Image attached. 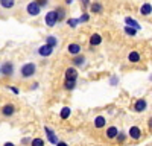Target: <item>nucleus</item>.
<instances>
[{
  "instance_id": "1",
  "label": "nucleus",
  "mask_w": 152,
  "mask_h": 146,
  "mask_svg": "<svg viewBox=\"0 0 152 146\" xmlns=\"http://www.w3.org/2000/svg\"><path fill=\"white\" fill-rule=\"evenodd\" d=\"M20 72H21V76H23V78H31V76L35 75L37 67H35L34 63H28V64H24V66L21 67Z\"/></svg>"
},
{
  "instance_id": "34",
  "label": "nucleus",
  "mask_w": 152,
  "mask_h": 146,
  "mask_svg": "<svg viewBox=\"0 0 152 146\" xmlns=\"http://www.w3.org/2000/svg\"><path fill=\"white\" fill-rule=\"evenodd\" d=\"M56 145H58V146H67V145H66V143H64V142H58V143H56Z\"/></svg>"
},
{
  "instance_id": "20",
  "label": "nucleus",
  "mask_w": 152,
  "mask_h": 146,
  "mask_svg": "<svg viewBox=\"0 0 152 146\" xmlns=\"http://www.w3.org/2000/svg\"><path fill=\"white\" fill-rule=\"evenodd\" d=\"M72 61H73V64H75V66H82V64H84V61H85V58L81 56V55H75V58H73Z\"/></svg>"
},
{
  "instance_id": "12",
  "label": "nucleus",
  "mask_w": 152,
  "mask_h": 146,
  "mask_svg": "<svg viewBox=\"0 0 152 146\" xmlns=\"http://www.w3.org/2000/svg\"><path fill=\"white\" fill-rule=\"evenodd\" d=\"M100 43H102V36H100L99 34H93L90 36V44L91 46H99Z\"/></svg>"
},
{
  "instance_id": "9",
  "label": "nucleus",
  "mask_w": 152,
  "mask_h": 146,
  "mask_svg": "<svg viewBox=\"0 0 152 146\" xmlns=\"http://www.w3.org/2000/svg\"><path fill=\"white\" fill-rule=\"evenodd\" d=\"M66 79H78V70H76V67H69L66 70Z\"/></svg>"
},
{
  "instance_id": "6",
  "label": "nucleus",
  "mask_w": 152,
  "mask_h": 146,
  "mask_svg": "<svg viewBox=\"0 0 152 146\" xmlns=\"http://www.w3.org/2000/svg\"><path fill=\"white\" fill-rule=\"evenodd\" d=\"M14 113H15V107L12 105V104H6V105H3V108H2V114H3V116L9 117V116H12Z\"/></svg>"
},
{
  "instance_id": "24",
  "label": "nucleus",
  "mask_w": 152,
  "mask_h": 146,
  "mask_svg": "<svg viewBox=\"0 0 152 146\" xmlns=\"http://www.w3.org/2000/svg\"><path fill=\"white\" fill-rule=\"evenodd\" d=\"M135 32H137V29L135 28H131V26H128V24H126L125 26V34H128V35H135Z\"/></svg>"
},
{
  "instance_id": "26",
  "label": "nucleus",
  "mask_w": 152,
  "mask_h": 146,
  "mask_svg": "<svg viewBox=\"0 0 152 146\" xmlns=\"http://www.w3.org/2000/svg\"><path fill=\"white\" fill-rule=\"evenodd\" d=\"M46 41H47V44H50L52 47H55V46H56V43H58L55 36H47V38H46Z\"/></svg>"
},
{
  "instance_id": "23",
  "label": "nucleus",
  "mask_w": 152,
  "mask_h": 146,
  "mask_svg": "<svg viewBox=\"0 0 152 146\" xmlns=\"http://www.w3.org/2000/svg\"><path fill=\"white\" fill-rule=\"evenodd\" d=\"M56 17H58V21H62V20H64V17H66V11L62 9V8H58L56 9Z\"/></svg>"
},
{
  "instance_id": "35",
  "label": "nucleus",
  "mask_w": 152,
  "mask_h": 146,
  "mask_svg": "<svg viewBox=\"0 0 152 146\" xmlns=\"http://www.w3.org/2000/svg\"><path fill=\"white\" fill-rule=\"evenodd\" d=\"M0 73H2V70H0Z\"/></svg>"
},
{
  "instance_id": "11",
  "label": "nucleus",
  "mask_w": 152,
  "mask_h": 146,
  "mask_svg": "<svg viewBox=\"0 0 152 146\" xmlns=\"http://www.w3.org/2000/svg\"><path fill=\"white\" fill-rule=\"evenodd\" d=\"M105 123H107V120H105V117H104V116H97V117L94 119V126H96L97 129L104 128V126H105Z\"/></svg>"
},
{
  "instance_id": "8",
  "label": "nucleus",
  "mask_w": 152,
  "mask_h": 146,
  "mask_svg": "<svg viewBox=\"0 0 152 146\" xmlns=\"http://www.w3.org/2000/svg\"><path fill=\"white\" fill-rule=\"evenodd\" d=\"M129 137L132 139V140H138L142 137V131H140V128L138 126H131V129H129Z\"/></svg>"
},
{
  "instance_id": "7",
  "label": "nucleus",
  "mask_w": 152,
  "mask_h": 146,
  "mask_svg": "<svg viewBox=\"0 0 152 146\" xmlns=\"http://www.w3.org/2000/svg\"><path fill=\"white\" fill-rule=\"evenodd\" d=\"M146 107H148V104H146V101H145V99H138V101L134 104V110H135L137 113H142V111H145Z\"/></svg>"
},
{
  "instance_id": "27",
  "label": "nucleus",
  "mask_w": 152,
  "mask_h": 146,
  "mask_svg": "<svg viewBox=\"0 0 152 146\" xmlns=\"http://www.w3.org/2000/svg\"><path fill=\"white\" fill-rule=\"evenodd\" d=\"M43 145H44L43 139H34L32 140V146H43Z\"/></svg>"
},
{
  "instance_id": "25",
  "label": "nucleus",
  "mask_w": 152,
  "mask_h": 146,
  "mask_svg": "<svg viewBox=\"0 0 152 146\" xmlns=\"http://www.w3.org/2000/svg\"><path fill=\"white\" fill-rule=\"evenodd\" d=\"M67 23H69L70 28H76V26H78V24L81 23V20H79V18H70Z\"/></svg>"
},
{
  "instance_id": "15",
  "label": "nucleus",
  "mask_w": 152,
  "mask_h": 146,
  "mask_svg": "<svg viewBox=\"0 0 152 146\" xmlns=\"http://www.w3.org/2000/svg\"><path fill=\"white\" fill-rule=\"evenodd\" d=\"M69 52H70L72 55H78V53L81 52V46L76 44V43H72V44L69 46Z\"/></svg>"
},
{
  "instance_id": "30",
  "label": "nucleus",
  "mask_w": 152,
  "mask_h": 146,
  "mask_svg": "<svg viewBox=\"0 0 152 146\" xmlns=\"http://www.w3.org/2000/svg\"><path fill=\"white\" fill-rule=\"evenodd\" d=\"M35 2L40 5V6H44V5H47V0H35Z\"/></svg>"
},
{
  "instance_id": "2",
  "label": "nucleus",
  "mask_w": 152,
  "mask_h": 146,
  "mask_svg": "<svg viewBox=\"0 0 152 146\" xmlns=\"http://www.w3.org/2000/svg\"><path fill=\"white\" fill-rule=\"evenodd\" d=\"M58 23V17H56V11H50L46 14V24L47 26H55Z\"/></svg>"
},
{
  "instance_id": "16",
  "label": "nucleus",
  "mask_w": 152,
  "mask_h": 146,
  "mask_svg": "<svg viewBox=\"0 0 152 146\" xmlns=\"http://www.w3.org/2000/svg\"><path fill=\"white\" fill-rule=\"evenodd\" d=\"M90 9H91L93 12H96V14H99V12H102V11H104V6L100 5L99 2H94V3L90 5Z\"/></svg>"
},
{
  "instance_id": "5",
  "label": "nucleus",
  "mask_w": 152,
  "mask_h": 146,
  "mask_svg": "<svg viewBox=\"0 0 152 146\" xmlns=\"http://www.w3.org/2000/svg\"><path fill=\"white\" fill-rule=\"evenodd\" d=\"M0 70H2V73L5 76H11L12 72H14V66H12V63H3V66L0 67Z\"/></svg>"
},
{
  "instance_id": "4",
  "label": "nucleus",
  "mask_w": 152,
  "mask_h": 146,
  "mask_svg": "<svg viewBox=\"0 0 152 146\" xmlns=\"http://www.w3.org/2000/svg\"><path fill=\"white\" fill-rule=\"evenodd\" d=\"M52 52H53V47L47 43L38 49V55H41V56H49V55H52Z\"/></svg>"
},
{
  "instance_id": "17",
  "label": "nucleus",
  "mask_w": 152,
  "mask_h": 146,
  "mask_svg": "<svg viewBox=\"0 0 152 146\" xmlns=\"http://www.w3.org/2000/svg\"><path fill=\"white\" fill-rule=\"evenodd\" d=\"M151 12H152V6H151L149 3H145V5L140 8V14H142V15H149Z\"/></svg>"
},
{
  "instance_id": "29",
  "label": "nucleus",
  "mask_w": 152,
  "mask_h": 146,
  "mask_svg": "<svg viewBox=\"0 0 152 146\" xmlns=\"http://www.w3.org/2000/svg\"><path fill=\"white\" fill-rule=\"evenodd\" d=\"M79 20H81V21H88V20H90V15H88V14H84Z\"/></svg>"
},
{
  "instance_id": "19",
  "label": "nucleus",
  "mask_w": 152,
  "mask_h": 146,
  "mask_svg": "<svg viewBox=\"0 0 152 146\" xmlns=\"http://www.w3.org/2000/svg\"><path fill=\"white\" fill-rule=\"evenodd\" d=\"M128 59L131 61V63H138V61H140V53L138 52H131L128 55Z\"/></svg>"
},
{
  "instance_id": "21",
  "label": "nucleus",
  "mask_w": 152,
  "mask_h": 146,
  "mask_svg": "<svg viewBox=\"0 0 152 146\" xmlns=\"http://www.w3.org/2000/svg\"><path fill=\"white\" fill-rule=\"evenodd\" d=\"M69 116H70V108L69 107H64V108L61 110V113H59V117L66 120V119H69Z\"/></svg>"
},
{
  "instance_id": "31",
  "label": "nucleus",
  "mask_w": 152,
  "mask_h": 146,
  "mask_svg": "<svg viewBox=\"0 0 152 146\" xmlns=\"http://www.w3.org/2000/svg\"><path fill=\"white\" fill-rule=\"evenodd\" d=\"M81 3H82V6H84V8H87V6H88V3H90V0H81Z\"/></svg>"
},
{
  "instance_id": "32",
  "label": "nucleus",
  "mask_w": 152,
  "mask_h": 146,
  "mask_svg": "<svg viewBox=\"0 0 152 146\" xmlns=\"http://www.w3.org/2000/svg\"><path fill=\"white\" fill-rule=\"evenodd\" d=\"M148 128H149V129L152 131V117H151V119L148 120Z\"/></svg>"
},
{
  "instance_id": "3",
  "label": "nucleus",
  "mask_w": 152,
  "mask_h": 146,
  "mask_svg": "<svg viewBox=\"0 0 152 146\" xmlns=\"http://www.w3.org/2000/svg\"><path fill=\"white\" fill-rule=\"evenodd\" d=\"M26 11H28V14H29V15H38V14L41 12V6L38 5L37 2H32V3L28 5Z\"/></svg>"
},
{
  "instance_id": "22",
  "label": "nucleus",
  "mask_w": 152,
  "mask_h": 146,
  "mask_svg": "<svg viewBox=\"0 0 152 146\" xmlns=\"http://www.w3.org/2000/svg\"><path fill=\"white\" fill-rule=\"evenodd\" d=\"M14 3H15V0H0V5L3 8H8V9L14 6Z\"/></svg>"
},
{
  "instance_id": "28",
  "label": "nucleus",
  "mask_w": 152,
  "mask_h": 146,
  "mask_svg": "<svg viewBox=\"0 0 152 146\" xmlns=\"http://www.w3.org/2000/svg\"><path fill=\"white\" fill-rule=\"evenodd\" d=\"M116 139H117V142H119V143H123V142H125V139H126V136H125L123 132H119Z\"/></svg>"
},
{
  "instance_id": "13",
  "label": "nucleus",
  "mask_w": 152,
  "mask_h": 146,
  "mask_svg": "<svg viewBox=\"0 0 152 146\" xmlns=\"http://www.w3.org/2000/svg\"><path fill=\"white\" fill-rule=\"evenodd\" d=\"M117 134H119V129H117L116 126H110V128L107 129V137H108V139H116Z\"/></svg>"
},
{
  "instance_id": "33",
  "label": "nucleus",
  "mask_w": 152,
  "mask_h": 146,
  "mask_svg": "<svg viewBox=\"0 0 152 146\" xmlns=\"http://www.w3.org/2000/svg\"><path fill=\"white\" fill-rule=\"evenodd\" d=\"M11 91L15 93V94H18V88H15V87H11Z\"/></svg>"
},
{
  "instance_id": "10",
  "label": "nucleus",
  "mask_w": 152,
  "mask_h": 146,
  "mask_svg": "<svg viewBox=\"0 0 152 146\" xmlns=\"http://www.w3.org/2000/svg\"><path fill=\"white\" fill-rule=\"evenodd\" d=\"M44 131H46V136H47V139H49V142H52L53 145H56L58 143V139H56V136H55V134H53V131L52 129H50V128H44Z\"/></svg>"
},
{
  "instance_id": "18",
  "label": "nucleus",
  "mask_w": 152,
  "mask_h": 146,
  "mask_svg": "<svg viewBox=\"0 0 152 146\" xmlns=\"http://www.w3.org/2000/svg\"><path fill=\"white\" fill-rule=\"evenodd\" d=\"M75 87H76V79H66V82H64L66 90H73Z\"/></svg>"
},
{
  "instance_id": "14",
  "label": "nucleus",
  "mask_w": 152,
  "mask_h": 146,
  "mask_svg": "<svg viewBox=\"0 0 152 146\" xmlns=\"http://www.w3.org/2000/svg\"><path fill=\"white\" fill-rule=\"evenodd\" d=\"M125 23L128 24V26H131V28H135L137 31L140 29V24H138L134 18H131V17H125Z\"/></svg>"
}]
</instances>
